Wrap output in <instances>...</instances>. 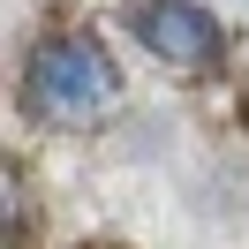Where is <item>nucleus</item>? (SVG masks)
Segmentation results:
<instances>
[{"label":"nucleus","instance_id":"1","mask_svg":"<svg viewBox=\"0 0 249 249\" xmlns=\"http://www.w3.org/2000/svg\"><path fill=\"white\" fill-rule=\"evenodd\" d=\"M113 61L91 31H46L23 61V106L38 121H61V128H83L113 106Z\"/></svg>","mask_w":249,"mask_h":249},{"label":"nucleus","instance_id":"2","mask_svg":"<svg viewBox=\"0 0 249 249\" xmlns=\"http://www.w3.org/2000/svg\"><path fill=\"white\" fill-rule=\"evenodd\" d=\"M121 23L136 31V46H151L159 61L189 68V76H204V68H219V23L204 16V8H189V0H128Z\"/></svg>","mask_w":249,"mask_h":249},{"label":"nucleus","instance_id":"3","mask_svg":"<svg viewBox=\"0 0 249 249\" xmlns=\"http://www.w3.org/2000/svg\"><path fill=\"white\" fill-rule=\"evenodd\" d=\"M38 219H31V189L16 181V166H8V249H31Z\"/></svg>","mask_w":249,"mask_h":249}]
</instances>
